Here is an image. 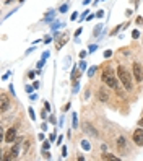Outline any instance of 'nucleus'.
<instances>
[{
  "label": "nucleus",
  "instance_id": "obj_16",
  "mask_svg": "<svg viewBox=\"0 0 143 161\" xmlns=\"http://www.w3.org/2000/svg\"><path fill=\"white\" fill-rule=\"evenodd\" d=\"M132 36H133L135 39H138V37H140V31H138V29H133V31H132Z\"/></svg>",
  "mask_w": 143,
  "mask_h": 161
},
{
  "label": "nucleus",
  "instance_id": "obj_37",
  "mask_svg": "<svg viewBox=\"0 0 143 161\" xmlns=\"http://www.w3.org/2000/svg\"><path fill=\"white\" fill-rule=\"evenodd\" d=\"M88 12H90V10H85V12H83V13H82V20H83V18H85V17H86V15H88Z\"/></svg>",
  "mask_w": 143,
  "mask_h": 161
},
{
  "label": "nucleus",
  "instance_id": "obj_39",
  "mask_svg": "<svg viewBox=\"0 0 143 161\" xmlns=\"http://www.w3.org/2000/svg\"><path fill=\"white\" fill-rule=\"evenodd\" d=\"M8 77H10V72H7V73H5L3 77H2V78H3V80H7V78H8Z\"/></svg>",
  "mask_w": 143,
  "mask_h": 161
},
{
  "label": "nucleus",
  "instance_id": "obj_13",
  "mask_svg": "<svg viewBox=\"0 0 143 161\" xmlns=\"http://www.w3.org/2000/svg\"><path fill=\"white\" fill-rule=\"evenodd\" d=\"M102 160H117V156L111 155V153H106V155H102Z\"/></svg>",
  "mask_w": 143,
  "mask_h": 161
},
{
  "label": "nucleus",
  "instance_id": "obj_38",
  "mask_svg": "<svg viewBox=\"0 0 143 161\" xmlns=\"http://www.w3.org/2000/svg\"><path fill=\"white\" fill-rule=\"evenodd\" d=\"M44 107L47 109V111H50V104L49 103H44Z\"/></svg>",
  "mask_w": 143,
  "mask_h": 161
},
{
  "label": "nucleus",
  "instance_id": "obj_28",
  "mask_svg": "<svg viewBox=\"0 0 143 161\" xmlns=\"http://www.w3.org/2000/svg\"><path fill=\"white\" fill-rule=\"evenodd\" d=\"M111 55H112V50H106V52H104V57H111Z\"/></svg>",
  "mask_w": 143,
  "mask_h": 161
},
{
  "label": "nucleus",
  "instance_id": "obj_40",
  "mask_svg": "<svg viewBox=\"0 0 143 161\" xmlns=\"http://www.w3.org/2000/svg\"><path fill=\"white\" fill-rule=\"evenodd\" d=\"M33 86L37 90V88H39V82H34V83H33Z\"/></svg>",
  "mask_w": 143,
  "mask_h": 161
},
{
  "label": "nucleus",
  "instance_id": "obj_27",
  "mask_svg": "<svg viewBox=\"0 0 143 161\" xmlns=\"http://www.w3.org/2000/svg\"><path fill=\"white\" fill-rule=\"evenodd\" d=\"M77 18H78V12L72 13V17H70V20H77Z\"/></svg>",
  "mask_w": 143,
  "mask_h": 161
},
{
  "label": "nucleus",
  "instance_id": "obj_6",
  "mask_svg": "<svg viewBox=\"0 0 143 161\" xmlns=\"http://www.w3.org/2000/svg\"><path fill=\"white\" fill-rule=\"evenodd\" d=\"M15 138H17V129L10 127L8 130H7V135H5V142H7V143H12V142H15Z\"/></svg>",
  "mask_w": 143,
  "mask_h": 161
},
{
  "label": "nucleus",
  "instance_id": "obj_35",
  "mask_svg": "<svg viewBox=\"0 0 143 161\" xmlns=\"http://www.w3.org/2000/svg\"><path fill=\"white\" fill-rule=\"evenodd\" d=\"M41 117H42V119H46V117H47V109H46V111H42Z\"/></svg>",
  "mask_w": 143,
  "mask_h": 161
},
{
  "label": "nucleus",
  "instance_id": "obj_43",
  "mask_svg": "<svg viewBox=\"0 0 143 161\" xmlns=\"http://www.w3.org/2000/svg\"><path fill=\"white\" fill-rule=\"evenodd\" d=\"M21 2H25V0H21Z\"/></svg>",
  "mask_w": 143,
  "mask_h": 161
},
{
  "label": "nucleus",
  "instance_id": "obj_41",
  "mask_svg": "<svg viewBox=\"0 0 143 161\" xmlns=\"http://www.w3.org/2000/svg\"><path fill=\"white\" fill-rule=\"evenodd\" d=\"M90 2H91V0H83V5H88Z\"/></svg>",
  "mask_w": 143,
  "mask_h": 161
},
{
  "label": "nucleus",
  "instance_id": "obj_21",
  "mask_svg": "<svg viewBox=\"0 0 143 161\" xmlns=\"http://www.w3.org/2000/svg\"><path fill=\"white\" fill-rule=\"evenodd\" d=\"M78 90H80V85H78V82H77V85L73 86V91H72V93H73V95H77V93H78Z\"/></svg>",
  "mask_w": 143,
  "mask_h": 161
},
{
  "label": "nucleus",
  "instance_id": "obj_24",
  "mask_svg": "<svg viewBox=\"0 0 143 161\" xmlns=\"http://www.w3.org/2000/svg\"><path fill=\"white\" fill-rule=\"evenodd\" d=\"M96 49H98V46H96V44H93V46H90V49H88V50H90V54H91V52H94Z\"/></svg>",
  "mask_w": 143,
  "mask_h": 161
},
{
  "label": "nucleus",
  "instance_id": "obj_1",
  "mask_svg": "<svg viewBox=\"0 0 143 161\" xmlns=\"http://www.w3.org/2000/svg\"><path fill=\"white\" fill-rule=\"evenodd\" d=\"M117 77H119V80L122 82L124 88H125L127 91H130L132 90V77H130L128 70H127L124 65H119L117 67Z\"/></svg>",
  "mask_w": 143,
  "mask_h": 161
},
{
  "label": "nucleus",
  "instance_id": "obj_22",
  "mask_svg": "<svg viewBox=\"0 0 143 161\" xmlns=\"http://www.w3.org/2000/svg\"><path fill=\"white\" fill-rule=\"evenodd\" d=\"M77 124H78V117L77 114H73V129H77Z\"/></svg>",
  "mask_w": 143,
  "mask_h": 161
},
{
  "label": "nucleus",
  "instance_id": "obj_29",
  "mask_svg": "<svg viewBox=\"0 0 143 161\" xmlns=\"http://www.w3.org/2000/svg\"><path fill=\"white\" fill-rule=\"evenodd\" d=\"M42 65H44V59H42V60H39V62H37V70H39V68H41Z\"/></svg>",
  "mask_w": 143,
  "mask_h": 161
},
{
  "label": "nucleus",
  "instance_id": "obj_26",
  "mask_svg": "<svg viewBox=\"0 0 143 161\" xmlns=\"http://www.w3.org/2000/svg\"><path fill=\"white\" fill-rule=\"evenodd\" d=\"M104 17V12H102V10H99L98 13H96V18H102Z\"/></svg>",
  "mask_w": 143,
  "mask_h": 161
},
{
  "label": "nucleus",
  "instance_id": "obj_18",
  "mask_svg": "<svg viewBox=\"0 0 143 161\" xmlns=\"http://www.w3.org/2000/svg\"><path fill=\"white\" fill-rule=\"evenodd\" d=\"M94 72H96V67H91L90 70H88V77H93V75H94Z\"/></svg>",
  "mask_w": 143,
  "mask_h": 161
},
{
  "label": "nucleus",
  "instance_id": "obj_9",
  "mask_svg": "<svg viewBox=\"0 0 143 161\" xmlns=\"http://www.w3.org/2000/svg\"><path fill=\"white\" fill-rule=\"evenodd\" d=\"M117 146H119V150H120V153H125L127 142H125V138H124V137H119V138H117Z\"/></svg>",
  "mask_w": 143,
  "mask_h": 161
},
{
  "label": "nucleus",
  "instance_id": "obj_19",
  "mask_svg": "<svg viewBox=\"0 0 143 161\" xmlns=\"http://www.w3.org/2000/svg\"><path fill=\"white\" fill-rule=\"evenodd\" d=\"M101 28H102V25H98V26H96V29H94V36H98V34H99Z\"/></svg>",
  "mask_w": 143,
  "mask_h": 161
},
{
  "label": "nucleus",
  "instance_id": "obj_4",
  "mask_svg": "<svg viewBox=\"0 0 143 161\" xmlns=\"http://www.w3.org/2000/svg\"><path fill=\"white\" fill-rule=\"evenodd\" d=\"M8 106H10V99H8V96L5 95V93H2V95H0V111L5 112L7 109H8Z\"/></svg>",
  "mask_w": 143,
  "mask_h": 161
},
{
  "label": "nucleus",
  "instance_id": "obj_8",
  "mask_svg": "<svg viewBox=\"0 0 143 161\" xmlns=\"http://www.w3.org/2000/svg\"><path fill=\"white\" fill-rule=\"evenodd\" d=\"M83 130H85V133H90V135H93V137H98V132L93 129V125H90L88 122H85L83 124Z\"/></svg>",
  "mask_w": 143,
  "mask_h": 161
},
{
  "label": "nucleus",
  "instance_id": "obj_36",
  "mask_svg": "<svg viewBox=\"0 0 143 161\" xmlns=\"http://www.w3.org/2000/svg\"><path fill=\"white\" fill-rule=\"evenodd\" d=\"M29 98H31V101H36V99H37V96H36V95H33V93H31V96H29Z\"/></svg>",
  "mask_w": 143,
  "mask_h": 161
},
{
  "label": "nucleus",
  "instance_id": "obj_25",
  "mask_svg": "<svg viewBox=\"0 0 143 161\" xmlns=\"http://www.w3.org/2000/svg\"><path fill=\"white\" fill-rule=\"evenodd\" d=\"M42 155H44L46 160H49V158H50V153H47V150H44V151H42Z\"/></svg>",
  "mask_w": 143,
  "mask_h": 161
},
{
  "label": "nucleus",
  "instance_id": "obj_31",
  "mask_svg": "<svg viewBox=\"0 0 143 161\" xmlns=\"http://www.w3.org/2000/svg\"><path fill=\"white\" fill-rule=\"evenodd\" d=\"M137 25H143V18H142V17L137 18Z\"/></svg>",
  "mask_w": 143,
  "mask_h": 161
},
{
  "label": "nucleus",
  "instance_id": "obj_7",
  "mask_svg": "<svg viewBox=\"0 0 143 161\" xmlns=\"http://www.w3.org/2000/svg\"><path fill=\"white\" fill-rule=\"evenodd\" d=\"M133 142L137 145H143V129H137L133 132Z\"/></svg>",
  "mask_w": 143,
  "mask_h": 161
},
{
  "label": "nucleus",
  "instance_id": "obj_42",
  "mask_svg": "<svg viewBox=\"0 0 143 161\" xmlns=\"http://www.w3.org/2000/svg\"><path fill=\"white\" fill-rule=\"evenodd\" d=\"M140 127H143V117L140 119Z\"/></svg>",
  "mask_w": 143,
  "mask_h": 161
},
{
  "label": "nucleus",
  "instance_id": "obj_34",
  "mask_svg": "<svg viewBox=\"0 0 143 161\" xmlns=\"http://www.w3.org/2000/svg\"><path fill=\"white\" fill-rule=\"evenodd\" d=\"M59 26H60V23H59V21H55V23H54V26H52V29H57Z\"/></svg>",
  "mask_w": 143,
  "mask_h": 161
},
{
  "label": "nucleus",
  "instance_id": "obj_30",
  "mask_svg": "<svg viewBox=\"0 0 143 161\" xmlns=\"http://www.w3.org/2000/svg\"><path fill=\"white\" fill-rule=\"evenodd\" d=\"M65 156H67V148L64 146V148H62V158H65Z\"/></svg>",
  "mask_w": 143,
  "mask_h": 161
},
{
  "label": "nucleus",
  "instance_id": "obj_15",
  "mask_svg": "<svg viewBox=\"0 0 143 161\" xmlns=\"http://www.w3.org/2000/svg\"><path fill=\"white\" fill-rule=\"evenodd\" d=\"M28 112H29V117H31V119H36V114H34V109H33V107H29V109H28Z\"/></svg>",
  "mask_w": 143,
  "mask_h": 161
},
{
  "label": "nucleus",
  "instance_id": "obj_14",
  "mask_svg": "<svg viewBox=\"0 0 143 161\" xmlns=\"http://www.w3.org/2000/svg\"><path fill=\"white\" fill-rule=\"evenodd\" d=\"M25 90H26V93H29V95H31V93H33V91L36 90V88H34V86H31V85H26V86H25Z\"/></svg>",
  "mask_w": 143,
  "mask_h": 161
},
{
  "label": "nucleus",
  "instance_id": "obj_20",
  "mask_svg": "<svg viewBox=\"0 0 143 161\" xmlns=\"http://www.w3.org/2000/svg\"><path fill=\"white\" fill-rule=\"evenodd\" d=\"M86 68V62L85 60H80V70H85Z\"/></svg>",
  "mask_w": 143,
  "mask_h": 161
},
{
  "label": "nucleus",
  "instance_id": "obj_3",
  "mask_svg": "<svg viewBox=\"0 0 143 161\" xmlns=\"http://www.w3.org/2000/svg\"><path fill=\"white\" fill-rule=\"evenodd\" d=\"M21 140H18L17 143L12 146V150H10V153H8V156H5L3 160H15V158L20 155V150H21V143H20Z\"/></svg>",
  "mask_w": 143,
  "mask_h": 161
},
{
  "label": "nucleus",
  "instance_id": "obj_5",
  "mask_svg": "<svg viewBox=\"0 0 143 161\" xmlns=\"http://www.w3.org/2000/svg\"><path fill=\"white\" fill-rule=\"evenodd\" d=\"M133 78L137 80V82H142L143 80V72H142V67H140L138 62L133 64Z\"/></svg>",
  "mask_w": 143,
  "mask_h": 161
},
{
  "label": "nucleus",
  "instance_id": "obj_17",
  "mask_svg": "<svg viewBox=\"0 0 143 161\" xmlns=\"http://www.w3.org/2000/svg\"><path fill=\"white\" fill-rule=\"evenodd\" d=\"M67 10H68V5H62V7H60V8H59V12H60V13H65L67 12Z\"/></svg>",
  "mask_w": 143,
  "mask_h": 161
},
{
  "label": "nucleus",
  "instance_id": "obj_10",
  "mask_svg": "<svg viewBox=\"0 0 143 161\" xmlns=\"http://www.w3.org/2000/svg\"><path fill=\"white\" fill-rule=\"evenodd\" d=\"M98 98H99V101H102V103H107L109 96H107V93L101 88V90H99V93H98Z\"/></svg>",
  "mask_w": 143,
  "mask_h": 161
},
{
  "label": "nucleus",
  "instance_id": "obj_32",
  "mask_svg": "<svg viewBox=\"0 0 143 161\" xmlns=\"http://www.w3.org/2000/svg\"><path fill=\"white\" fill-rule=\"evenodd\" d=\"M80 34H82V28H78L77 31H75V37H77V36H80Z\"/></svg>",
  "mask_w": 143,
  "mask_h": 161
},
{
  "label": "nucleus",
  "instance_id": "obj_12",
  "mask_svg": "<svg viewBox=\"0 0 143 161\" xmlns=\"http://www.w3.org/2000/svg\"><path fill=\"white\" fill-rule=\"evenodd\" d=\"M78 77H80V70H77V68H73V72H72V80H77Z\"/></svg>",
  "mask_w": 143,
  "mask_h": 161
},
{
  "label": "nucleus",
  "instance_id": "obj_23",
  "mask_svg": "<svg viewBox=\"0 0 143 161\" xmlns=\"http://www.w3.org/2000/svg\"><path fill=\"white\" fill-rule=\"evenodd\" d=\"M49 142H50V140H49ZM49 142H44V145H42V150H49V146H50Z\"/></svg>",
  "mask_w": 143,
  "mask_h": 161
},
{
  "label": "nucleus",
  "instance_id": "obj_11",
  "mask_svg": "<svg viewBox=\"0 0 143 161\" xmlns=\"http://www.w3.org/2000/svg\"><path fill=\"white\" fill-rule=\"evenodd\" d=\"M82 148L83 150H86V151H88V150L91 148V145H90V142H86V140H83L82 142Z\"/></svg>",
  "mask_w": 143,
  "mask_h": 161
},
{
  "label": "nucleus",
  "instance_id": "obj_2",
  "mask_svg": "<svg viewBox=\"0 0 143 161\" xmlns=\"http://www.w3.org/2000/svg\"><path fill=\"white\" fill-rule=\"evenodd\" d=\"M101 78H102V82L106 83L109 88H112V90H119V82H117V78H115L112 68H106V70L102 72Z\"/></svg>",
  "mask_w": 143,
  "mask_h": 161
},
{
  "label": "nucleus",
  "instance_id": "obj_33",
  "mask_svg": "<svg viewBox=\"0 0 143 161\" xmlns=\"http://www.w3.org/2000/svg\"><path fill=\"white\" fill-rule=\"evenodd\" d=\"M34 77H36V73H34V72H29V73H28V78H34Z\"/></svg>",
  "mask_w": 143,
  "mask_h": 161
}]
</instances>
